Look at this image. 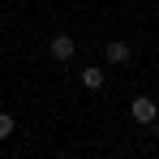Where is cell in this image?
Masks as SVG:
<instances>
[{"label":"cell","mask_w":159,"mask_h":159,"mask_svg":"<svg viewBox=\"0 0 159 159\" xmlns=\"http://www.w3.org/2000/svg\"><path fill=\"white\" fill-rule=\"evenodd\" d=\"M129 116L138 120V125H155V116H159V103L155 99H146V95H138L129 103Z\"/></svg>","instance_id":"cell-1"},{"label":"cell","mask_w":159,"mask_h":159,"mask_svg":"<svg viewBox=\"0 0 159 159\" xmlns=\"http://www.w3.org/2000/svg\"><path fill=\"white\" fill-rule=\"evenodd\" d=\"M73 52H78V43H73L69 34H56L52 43H48V56H52V60H60V65H65V60H73Z\"/></svg>","instance_id":"cell-2"},{"label":"cell","mask_w":159,"mask_h":159,"mask_svg":"<svg viewBox=\"0 0 159 159\" xmlns=\"http://www.w3.org/2000/svg\"><path fill=\"white\" fill-rule=\"evenodd\" d=\"M107 60H112V65H129V60H133V48L125 43V39H112V43H107Z\"/></svg>","instance_id":"cell-3"},{"label":"cell","mask_w":159,"mask_h":159,"mask_svg":"<svg viewBox=\"0 0 159 159\" xmlns=\"http://www.w3.org/2000/svg\"><path fill=\"white\" fill-rule=\"evenodd\" d=\"M82 86H86V90H99V86H103V69H95V65L82 69Z\"/></svg>","instance_id":"cell-4"},{"label":"cell","mask_w":159,"mask_h":159,"mask_svg":"<svg viewBox=\"0 0 159 159\" xmlns=\"http://www.w3.org/2000/svg\"><path fill=\"white\" fill-rule=\"evenodd\" d=\"M13 129H17V125H13V116H9V112H0V142H4Z\"/></svg>","instance_id":"cell-5"}]
</instances>
